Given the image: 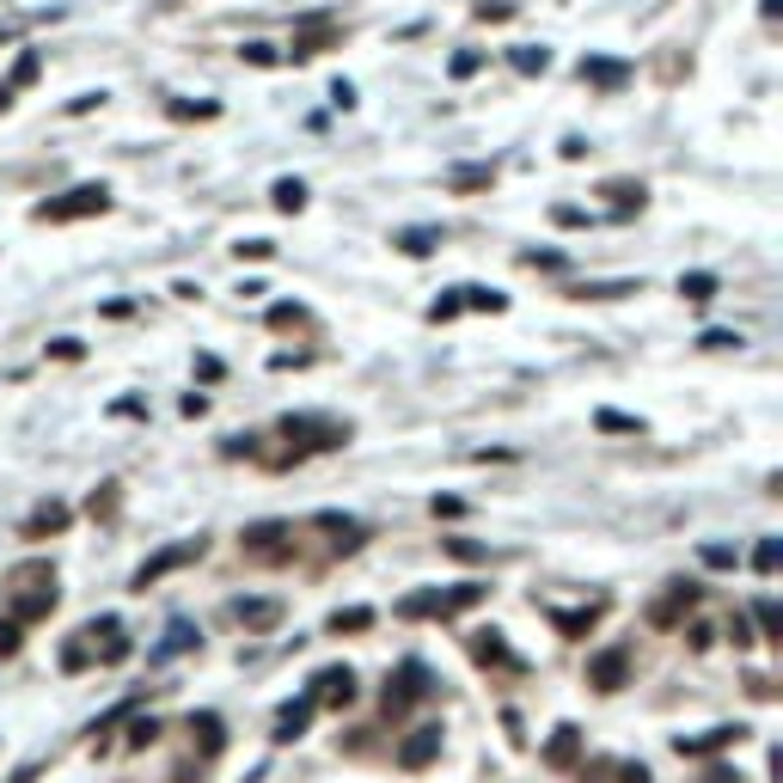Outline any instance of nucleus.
I'll return each instance as SVG.
<instances>
[{
  "instance_id": "obj_1",
  "label": "nucleus",
  "mask_w": 783,
  "mask_h": 783,
  "mask_svg": "<svg viewBox=\"0 0 783 783\" xmlns=\"http://www.w3.org/2000/svg\"><path fill=\"white\" fill-rule=\"evenodd\" d=\"M429 691H435V674H429V667H423V661H404L399 674L385 679V698H380L385 722H399L404 710H411V704H423Z\"/></svg>"
},
{
  "instance_id": "obj_2",
  "label": "nucleus",
  "mask_w": 783,
  "mask_h": 783,
  "mask_svg": "<svg viewBox=\"0 0 783 783\" xmlns=\"http://www.w3.org/2000/svg\"><path fill=\"white\" fill-rule=\"evenodd\" d=\"M477 600H484V588L477 582H460V588H429V594H411L399 606V618H453V613H465V606H477Z\"/></svg>"
},
{
  "instance_id": "obj_3",
  "label": "nucleus",
  "mask_w": 783,
  "mask_h": 783,
  "mask_svg": "<svg viewBox=\"0 0 783 783\" xmlns=\"http://www.w3.org/2000/svg\"><path fill=\"white\" fill-rule=\"evenodd\" d=\"M239 551L251 557V563H288L294 557V526L288 521H258L239 533Z\"/></svg>"
},
{
  "instance_id": "obj_4",
  "label": "nucleus",
  "mask_w": 783,
  "mask_h": 783,
  "mask_svg": "<svg viewBox=\"0 0 783 783\" xmlns=\"http://www.w3.org/2000/svg\"><path fill=\"white\" fill-rule=\"evenodd\" d=\"M105 209H110V190L105 185H74L68 197L37 202V221H80V215H105Z\"/></svg>"
},
{
  "instance_id": "obj_5",
  "label": "nucleus",
  "mask_w": 783,
  "mask_h": 783,
  "mask_svg": "<svg viewBox=\"0 0 783 783\" xmlns=\"http://www.w3.org/2000/svg\"><path fill=\"white\" fill-rule=\"evenodd\" d=\"M13 582H19V600H13V613H19V618H44L49 606H56V576H49L44 563L19 569Z\"/></svg>"
},
{
  "instance_id": "obj_6",
  "label": "nucleus",
  "mask_w": 783,
  "mask_h": 783,
  "mask_svg": "<svg viewBox=\"0 0 783 783\" xmlns=\"http://www.w3.org/2000/svg\"><path fill=\"white\" fill-rule=\"evenodd\" d=\"M197 557H202V538H185V545H166L159 557H147V563L135 569V594H147V588H154L159 576H171V569L197 563Z\"/></svg>"
},
{
  "instance_id": "obj_7",
  "label": "nucleus",
  "mask_w": 783,
  "mask_h": 783,
  "mask_svg": "<svg viewBox=\"0 0 783 783\" xmlns=\"http://www.w3.org/2000/svg\"><path fill=\"white\" fill-rule=\"evenodd\" d=\"M435 759H441V728H435V722H423V728H411V735L399 740V766L404 771H429Z\"/></svg>"
},
{
  "instance_id": "obj_8",
  "label": "nucleus",
  "mask_w": 783,
  "mask_h": 783,
  "mask_svg": "<svg viewBox=\"0 0 783 783\" xmlns=\"http://www.w3.org/2000/svg\"><path fill=\"white\" fill-rule=\"evenodd\" d=\"M625 679H630V649H600L588 661V686L594 691H625Z\"/></svg>"
},
{
  "instance_id": "obj_9",
  "label": "nucleus",
  "mask_w": 783,
  "mask_h": 783,
  "mask_svg": "<svg viewBox=\"0 0 783 783\" xmlns=\"http://www.w3.org/2000/svg\"><path fill=\"white\" fill-rule=\"evenodd\" d=\"M282 435H294V441H307V447H343V441H349V423H319V416H288V423H282Z\"/></svg>"
},
{
  "instance_id": "obj_10",
  "label": "nucleus",
  "mask_w": 783,
  "mask_h": 783,
  "mask_svg": "<svg viewBox=\"0 0 783 783\" xmlns=\"http://www.w3.org/2000/svg\"><path fill=\"white\" fill-rule=\"evenodd\" d=\"M307 698H312V704H349V698H355V674H349V667H324V674L312 679Z\"/></svg>"
},
{
  "instance_id": "obj_11",
  "label": "nucleus",
  "mask_w": 783,
  "mask_h": 783,
  "mask_svg": "<svg viewBox=\"0 0 783 783\" xmlns=\"http://www.w3.org/2000/svg\"><path fill=\"white\" fill-rule=\"evenodd\" d=\"M80 637L98 649V661H123V655H129V637H123V625H117V618H105V625H86Z\"/></svg>"
},
{
  "instance_id": "obj_12",
  "label": "nucleus",
  "mask_w": 783,
  "mask_h": 783,
  "mask_svg": "<svg viewBox=\"0 0 783 783\" xmlns=\"http://www.w3.org/2000/svg\"><path fill=\"white\" fill-rule=\"evenodd\" d=\"M472 655L484 661V667H508V674H521V655H508L502 630H477V637H472Z\"/></svg>"
},
{
  "instance_id": "obj_13",
  "label": "nucleus",
  "mask_w": 783,
  "mask_h": 783,
  "mask_svg": "<svg viewBox=\"0 0 783 783\" xmlns=\"http://www.w3.org/2000/svg\"><path fill=\"white\" fill-rule=\"evenodd\" d=\"M740 735H747L740 722H722V728H704V735H679L674 747H679V752H716V747H735Z\"/></svg>"
},
{
  "instance_id": "obj_14",
  "label": "nucleus",
  "mask_w": 783,
  "mask_h": 783,
  "mask_svg": "<svg viewBox=\"0 0 783 783\" xmlns=\"http://www.w3.org/2000/svg\"><path fill=\"white\" fill-rule=\"evenodd\" d=\"M233 613H239V625L246 630H276L282 625V600H239Z\"/></svg>"
},
{
  "instance_id": "obj_15",
  "label": "nucleus",
  "mask_w": 783,
  "mask_h": 783,
  "mask_svg": "<svg viewBox=\"0 0 783 783\" xmlns=\"http://www.w3.org/2000/svg\"><path fill=\"white\" fill-rule=\"evenodd\" d=\"M698 594H704V588L674 582V588H667V600H655V625H674L679 613H691V606H698Z\"/></svg>"
},
{
  "instance_id": "obj_16",
  "label": "nucleus",
  "mask_w": 783,
  "mask_h": 783,
  "mask_svg": "<svg viewBox=\"0 0 783 783\" xmlns=\"http://www.w3.org/2000/svg\"><path fill=\"white\" fill-rule=\"evenodd\" d=\"M312 526H324L337 551H355V545L368 538V526H361V521H349V514H319V521H312Z\"/></svg>"
},
{
  "instance_id": "obj_17",
  "label": "nucleus",
  "mask_w": 783,
  "mask_h": 783,
  "mask_svg": "<svg viewBox=\"0 0 783 783\" xmlns=\"http://www.w3.org/2000/svg\"><path fill=\"white\" fill-rule=\"evenodd\" d=\"M190 735H202V759H215L221 747H227V728H221L215 710H202V716H190Z\"/></svg>"
},
{
  "instance_id": "obj_18",
  "label": "nucleus",
  "mask_w": 783,
  "mask_h": 783,
  "mask_svg": "<svg viewBox=\"0 0 783 783\" xmlns=\"http://www.w3.org/2000/svg\"><path fill=\"white\" fill-rule=\"evenodd\" d=\"M312 710H319L312 698H300V704H288V710H282V716H276V740H300V735H307Z\"/></svg>"
},
{
  "instance_id": "obj_19",
  "label": "nucleus",
  "mask_w": 783,
  "mask_h": 783,
  "mask_svg": "<svg viewBox=\"0 0 783 783\" xmlns=\"http://www.w3.org/2000/svg\"><path fill=\"white\" fill-rule=\"evenodd\" d=\"M576 752H582V728H557L551 735V747H545V759H551V766H576Z\"/></svg>"
},
{
  "instance_id": "obj_20",
  "label": "nucleus",
  "mask_w": 783,
  "mask_h": 783,
  "mask_svg": "<svg viewBox=\"0 0 783 783\" xmlns=\"http://www.w3.org/2000/svg\"><path fill=\"white\" fill-rule=\"evenodd\" d=\"M392 246H399V251H411V258H429V251L441 246V233H435V227H404L399 239H392Z\"/></svg>"
},
{
  "instance_id": "obj_21",
  "label": "nucleus",
  "mask_w": 783,
  "mask_h": 783,
  "mask_svg": "<svg viewBox=\"0 0 783 783\" xmlns=\"http://www.w3.org/2000/svg\"><path fill=\"white\" fill-rule=\"evenodd\" d=\"M62 526H68V508H62V502H49V508H37V514H32V526H25V538L62 533Z\"/></svg>"
},
{
  "instance_id": "obj_22",
  "label": "nucleus",
  "mask_w": 783,
  "mask_h": 783,
  "mask_svg": "<svg viewBox=\"0 0 783 783\" xmlns=\"http://www.w3.org/2000/svg\"><path fill=\"white\" fill-rule=\"evenodd\" d=\"M625 294H637V282H582L576 300H625Z\"/></svg>"
},
{
  "instance_id": "obj_23",
  "label": "nucleus",
  "mask_w": 783,
  "mask_h": 783,
  "mask_svg": "<svg viewBox=\"0 0 783 783\" xmlns=\"http://www.w3.org/2000/svg\"><path fill=\"white\" fill-rule=\"evenodd\" d=\"M190 643H197V625H185V618H171L166 643H159V661H166V655H185Z\"/></svg>"
},
{
  "instance_id": "obj_24",
  "label": "nucleus",
  "mask_w": 783,
  "mask_h": 783,
  "mask_svg": "<svg viewBox=\"0 0 783 783\" xmlns=\"http://www.w3.org/2000/svg\"><path fill=\"white\" fill-rule=\"evenodd\" d=\"M460 300L472 312H508V294H496V288H460Z\"/></svg>"
},
{
  "instance_id": "obj_25",
  "label": "nucleus",
  "mask_w": 783,
  "mask_h": 783,
  "mask_svg": "<svg viewBox=\"0 0 783 783\" xmlns=\"http://www.w3.org/2000/svg\"><path fill=\"white\" fill-rule=\"evenodd\" d=\"M270 197H276V209H300V202H307V185H300V178H276V190H270Z\"/></svg>"
},
{
  "instance_id": "obj_26",
  "label": "nucleus",
  "mask_w": 783,
  "mask_h": 783,
  "mask_svg": "<svg viewBox=\"0 0 783 783\" xmlns=\"http://www.w3.org/2000/svg\"><path fill=\"white\" fill-rule=\"evenodd\" d=\"M679 294H686V300H710V294H716V276L691 270V276H679Z\"/></svg>"
},
{
  "instance_id": "obj_27",
  "label": "nucleus",
  "mask_w": 783,
  "mask_h": 783,
  "mask_svg": "<svg viewBox=\"0 0 783 783\" xmlns=\"http://www.w3.org/2000/svg\"><path fill=\"white\" fill-rule=\"evenodd\" d=\"M752 618H759V630H766V643H783V613L771 606V600H759V613Z\"/></svg>"
},
{
  "instance_id": "obj_28",
  "label": "nucleus",
  "mask_w": 783,
  "mask_h": 783,
  "mask_svg": "<svg viewBox=\"0 0 783 783\" xmlns=\"http://www.w3.org/2000/svg\"><path fill=\"white\" fill-rule=\"evenodd\" d=\"M514 68H521V74H545V68H551V49H514Z\"/></svg>"
},
{
  "instance_id": "obj_29",
  "label": "nucleus",
  "mask_w": 783,
  "mask_h": 783,
  "mask_svg": "<svg viewBox=\"0 0 783 783\" xmlns=\"http://www.w3.org/2000/svg\"><path fill=\"white\" fill-rule=\"evenodd\" d=\"M373 625V613H368V606H349V613H331V630H337V637H343V630H368Z\"/></svg>"
},
{
  "instance_id": "obj_30",
  "label": "nucleus",
  "mask_w": 783,
  "mask_h": 783,
  "mask_svg": "<svg viewBox=\"0 0 783 783\" xmlns=\"http://www.w3.org/2000/svg\"><path fill=\"white\" fill-rule=\"evenodd\" d=\"M551 618H557V630H569V637H582V630L600 618V606H588V613H551Z\"/></svg>"
},
{
  "instance_id": "obj_31",
  "label": "nucleus",
  "mask_w": 783,
  "mask_h": 783,
  "mask_svg": "<svg viewBox=\"0 0 783 783\" xmlns=\"http://www.w3.org/2000/svg\"><path fill=\"white\" fill-rule=\"evenodd\" d=\"M582 80H600V86H618V80H625V68H618V62H582Z\"/></svg>"
},
{
  "instance_id": "obj_32",
  "label": "nucleus",
  "mask_w": 783,
  "mask_h": 783,
  "mask_svg": "<svg viewBox=\"0 0 783 783\" xmlns=\"http://www.w3.org/2000/svg\"><path fill=\"white\" fill-rule=\"evenodd\" d=\"M490 178H496L490 166H465V171H453V190H484Z\"/></svg>"
},
{
  "instance_id": "obj_33",
  "label": "nucleus",
  "mask_w": 783,
  "mask_h": 783,
  "mask_svg": "<svg viewBox=\"0 0 783 783\" xmlns=\"http://www.w3.org/2000/svg\"><path fill=\"white\" fill-rule=\"evenodd\" d=\"M783 563V551H778V538H759V551H752V569L759 576H771V569Z\"/></svg>"
},
{
  "instance_id": "obj_34",
  "label": "nucleus",
  "mask_w": 783,
  "mask_h": 783,
  "mask_svg": "<svg viewBox=\"0 0 783 783\" xmlns=\"http://www.w3.org/2000/svg\"><path fill=\"white\" fill-rule=\"evenodd\" d=\"M460 312H465V300H460V288H453V294H441V300L429 307V319H435V324H447V319H460Z\"/></svg>"
},
{
  "instance_id": "obj_35",
  "label": "nucleus",
  "mask_w": 783,
  "mask_h": 783,
  "mask_svg": "<svg viewBox=\"0 0 783 783\" xmlns=\"http://www.w3.org/2000/svg\"><path fill=\"white\" fill-rule=\"evenodd\" d=\"M606 197H613L618 209H643V185H606Z\"/></svg>"
},
{
  "instance_id": "obj_36",
  "label": "nucleus",
  "mask_w": 783,
  "mask_h": 783,
  "mask_svg": "<svg viewBox=\"0 0 783 783\" xmlns=\"http://www.w3.org/2000/svg\"><path fill=\"white\" fill-rule=\"evenodd\" d=\"M600 429H606V435H637V416H618V411H600Z\"/></svg>"
},
{
  "instance_id": "obj_37",
  "label": "nucleus",
  "mask_w": 783,
  "mask_h": 783,
  "mask_svg": "<svg viewBox=\"0 0 783 783\" xmlns=\"http://www.w3.org/2000/svg\"><path fill=\"white\" fill-rule=\"evenodd\" d=\"M447 551L460 557V563H477V557H490L484 545H472V538H447Z\"/></svg>"
},
{
  "instance_id": "obj_38",
  "label": "nucleus",
  "mask_w": 783,
  "mask_h": 783,
  "mask_svg": "<svg viewBox=\"0 0 783 783\" xmlns=\"http://www.w3.org/2000/svg\"><path fill=\"white\" fill-rule=\"evenodd\" d=\"M698 343H704V349H740V331H704Z\"/></svg>"
},
{
  "instance_id": "obj_39",
  "label": "nucleus",
  "mask_w": 783,
  "mask_h": 783,
  "mask_svg": "<svg viewBox=\"0 0 783 783\" xmlns=\"http://www.w3.org/2000/svg\"><path fill=\"white\" fill-rule=\"evenodd\" d=\"M477 68H484V56H472V49H465V56H453V80H472Z\"/></svg>"
},
{
  "instance_id": "obj_40",
  "label": "nucleus",
  "mask_w": 783,
  "mask_h": 783,
  "mask_svg": "<svg viewBox=\"0 0 783 783\" xmlns=\"http://www.w3.org/2000/svg\"><path fill=\"white\" fill-rule=\"evenodd\" d=\"M704 563L710 569H728V563H735V551H728V545H704Z\"/></svg>"
},
{
  "instance_id": "obj_41",
  "label": "nucleus",
  "mask_w": 783,
  "mask_h": 783,
  "mask_svg": "<svg viewBox=\"0 0 783 783\" xmlns=\"http://www.w3.org/2000/svg\"><path fill=\"white\" fill-rule=\"evenodd\" d=\"M154 735H159V722H135V728H129V747H147Z\"/></svg>"
},
{
  "instance_id": "obj_42",
  "label": "nucleus",
  "mask_w": 783,
  "mask_h": 783,
  "mask_svg": "<svg viewBox=\"0 0 783 783\" xmlns=\"http://www.w3.org/2000/svg\"><path fill=\"white\" fill-rule=\"evenodd\" d=\"M270 251H276V246H270V239H246V246H239V258H258V263H263V258H270Z\"/></svg>"
},
{
  "instance_id": "obj_43",
  "label": "nucleus",
  "mask_w": 783,
  "mask_h": 783,
  "mask_svg": "<svg viewBox=\"0 0 783 783\" xmlns=\"http://www.w3.org/2000/svg\"><path fill=\"white\" fill-rule=\"evenodd\" d=\"M270 324H276V331H288V324H300V307H276V312H270Z\"/></svg>"
},
{
  "instance_id": "obj_44",
  "label": "nucleus",
  "mask_w": 783,
  "mask_h": 783,
  "mask_svg": "<svg viewBox=\"0 0 783 783\" xmlns=\"http://www.w3.org/2000/svg\"><path fill=\"white\" fill-rule=\"evenodd\" d=\"M13 649H19V625L7 618V625H0V655H13Z\"/></svg>"
},
{
  "instance_id": "obj_45",
  "label": "nucleus",
  "mask_w": 783,
  "mask_h": 783,
  "mask_svg": "<svg viewBox=\"0 0 783 783\" xmlns=\"http://www.w3.org/2000/svg\"><path fill=\"white\" fill-rule=\"evenodd\" d=\"M704 783H735V778H728V771H710V778Z\"/></svg>"
}]
</instances>
